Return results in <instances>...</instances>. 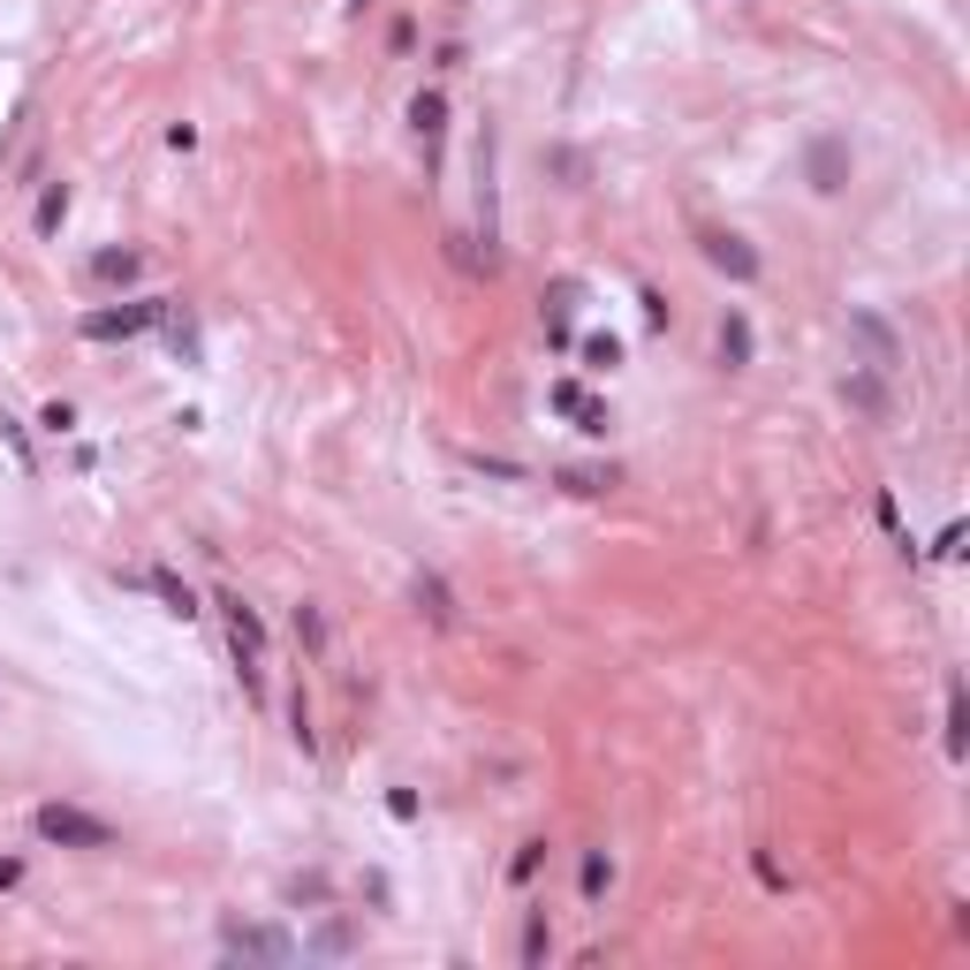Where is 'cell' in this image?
I'll list each match as a JSON object with an SVG mask.
<instances>
[{
	"instance_id": "1",
	"label": "cell",
	"mask_w": 970,
	"mask_h": 970,
	"mask_svg": "<svg viewBox=\"0 0 970 970\" xmlns=\"http://www.w3.org/2000/svg\"><path fill=\"white\" fill-rule=\"evenodd\" d=\"M31 827H39V842H53V849H114V827L91 819L84 803H39Z\"/></svg>"
},
{
	"instance_id": "2",
	"label": "cell",
	"mask_w": 970,
	"mask_h": 970,
	"mask_svg": "<svg viewBox=\"0 0 970 970\" xmlns=\"http://www.w3.org/2000/svg\"><path fill=\"white\" fill-rule=\"evenodd\" d=\"M168 319V296H137V303H99L84 311V341H137L144 327Z\"/></svg>"
},
{
	"instance_id": "3",
	"label": "cell",
	"mask_w": 970,
	"mask_h": 970,
	"mask_svg": "<svg viewBox=\"0 0 970 970\" xmlns=\"http://www.w3.org/2000/svg\"><path fill=\"white\" fill-rule=\"evenodd\" d=\"M212 607L228 614V644H236V660H258V652H266V622H258V607L243 599V591H220Z\"/></svg>"
},
{
	"instance_id": "4",
	"label": "cell",
	"mask_w": 970,
	"mask_h": 970,
	"mask_svg": "<svg viewBox=\"0 0 970 970\" xmlns=\"http://www.w3.org/2000/svg\"><path fill=\"white\" fill-rule=\"evenodd\" d=\"M220 948H228V956H251V963H289V956H296V940H289V932H273V926H228V932H220Z\"/></svg>"
},
{
	"instance_id": "5",
	"label": "cell",
	"mask_w": 970,
	"mask_h": 970,
	"mask_svg": "<svg viewBox=\"0 0 970 970\" xmlns=\"http://www.w3.org/2000/svg\"><path fill=\"white\" fill-rule=\"evenodd\" d=\"M803 168H811V190H819V198H834V190L849 182V144H842V137H811Z\"/></svg>"
},
{
	"instance_id": "6",
	"label": "cell",
	"mask_w": 970,
	"mask_h": 970,
	"mask_svg": "<svg viewBox=\"0 0 970 970\" xmlns=\"http://www.w3.org/2000/svg\"><path fill=\"white\" fill-rule=\"evenodd\" d=\"M706 266H720L728 281H759V251L743 236H728V228H706Z\"/></svg>"
},
{
	"instance_id": "7",
	"label": "cell",
	"mask_w": 970,
	"mask_h": 970,
	"mask_svg": "<svg viewBox=\"0 0 970 970\" xmlns=\"http://www.w3.org/2000/svg\"><path fill=\"white\" fill-rule=\"evenodd\" d=\"M842 402L857 410V418H872V424H887V418H894V402H887V380H880V364L849 372V380H842Z\"/></svg>"
},
{
	"instance_id": "8",
	"label": "cell",
	"mask_w": 970,
	"mask_h": 970,
	"mask_svg": "<svg viewBox=\"0 0 970 970\" xmlns=\"http://www.w3.org/2000/svg\"><path fill=\"white\" fill-rule=\"evenodd\" d=\"M547 402H553V410H569V418H577V432H607V424H614V418H607V402H591L577 380H553Z\"/></svg>"
},
{
	"instance_id": "9",
	"label": "cell",
	"mask_w": 970,
	"mask_h": 970,
	"mask_svg": "<svg viewBox=\"0 0 970 970\" xmlns=\"http://www.w3.org/2000/svg\"><path fill=\"white\" fill-rule=\"evenodd\" d=\"M410 129H418L424 144L440 152V129H448V91H418V99H410Z\"/></svg>"
},
{
	"instance_id": "10",
	"label": "cell",
	"mask_w": 970,
	"mask_h": 970,
	"mask_svg": "<svg viewBox=\"0 0 970 970\" xmlns=\"http://www.w3.org/2000/svg\"><path fill=\"white\" fill-rule=\"evenodd\" d=\"M849 334H857L864 349H872V364H880V372H894V357H902V349H894V334H887V327L872 319V311H857V319H849Z\"/></svg>"
},
{
	"instance_id": "11",
	"label": "cell",
	"mask_w": 970,
	"mask_h": 970,
	"mask_svg": "<svg viewBox=\"0 0 970 970\" xmlns=\"http://www.w3.org/2000/svg\"><path fill=\"white\" fill-rule=\"evenodd\" d=\"M720 364H728V372H743V364H751V319H743V311H728V319H720Z\"/></svg>"
},
{
	"instance_id": "12",
	"label": "cell",
	"mask_w": 970,
	"mask_h": 970,
	"mask_svg": "<svg viewBox=\"0 0 970 970\" xmlns=\"http://www.w3.org/2000/svg\"><path fill=\"white\" fill-rule=\"evenodd\" d=\"M516 956H523L531 970L553 956V926H547V910H523V940H516Z\"/></svg>"
},
{
	"instance_id": "13",
	"label": "cell",
	"mask_w": 970,
	"mask_h": 970,
	"mask_svg": "<svg viewBox=\"0 0 970 970\" xmlns=\"http://www.w3.org/2000/svg\"><path fill=\"white\" fill-rule=\"evenodd\" d=\"M137 273H144L137 251H99V258H91V281H99V289H129Z\"/></svg>"
},
{
	"instance_id": "14",
	"label": "cell",
	"mask_w": 970,
	"mask_h": 970,
	"mask_svg": "<svg viewBox=\"0 0 970 970\" xmlns=\"http://www.w3.org/2000/svg\"><path fill=\"white\" fill-rule=\"evenodd\" d=\"M569 303H577V281L547 289V311H539V319H547V341H553V349H569Z\"/></svg>"
},
{
	"instance_id": "15",
	"label": "cell",
	"mask_w": 970,
	"mask_h": 970,
	"mask_svg": "<svg viewBox=\"0 0 970 970\" xmlns=\"http://www.w3.org/2000/svg\"><path fill=\"white\" fill-rule=\"evenodd\" d=\"M61 220H69V182H46V190H39V212H31V228H39V236H61Z\"/></svg>"
},
{
	"instance_id": "16",
	"label": "cell",
	"mask_w": 970,
	"mask_h": 970,
	"mask_svg": "<svg viewBox=\"0 0 970 970\" xmlns=\"http://www.w3.org/2000/svg\"><path fill=\"white\" fill-rule=\"evenodd\" d=\"M144 584L160 591V599H168V614H182V622H190V614H198V591L182 584V577H174V569H152V577H144Z\"/></svg>"
},
{
	"instance_id": "17",
	"label": "cell",
	"mask_w": 970,
	"mask_h": 970,
	"mask_svg": "<svg viewBox=\"0 0 970 970\" xmlns=\"http://www.w3.org/2000/svg\"><path fill=\"white\" fill-rule=\"evenodd\" d=\"M577 887H584V902H599V894L614 887V857H607V849H584V864H577Z\"/></svg>"
},
{
	"instance_id": "18",
	"label": "cell",
	"mask_w": 970,
	"mask_h": 970,
	"mask_svg": "<svg viewBox=\"0 0 970 970\" xmlns=\"http://www.w3.org/2000/svg\"><path fill=\"white\" fill-rule=\"evenodd\" d=\"M418 607H424V614H432V622H440V630H456V599H448V584H440L432 569H424V577H418Z\"/></svg>"
},
{
	"instance_id": "19",
	"label": "cell",
	"mask_w": 970,
	"mask_h": 970,
	"mask_svg": "<svg viewBox=\"0 0 970 970\" xmlns=\"http://www.w3.org/2000/svg\"><path fill=\"white\" fill-rule=\"evenodd\" d=\"M349 948H357V926H341V918H334V926H319L311 940H303V956H349Z\"/></svg>"
},
{
	"instance_id": "20",
	"label": "cell",
	"mask_w": 970,
	"mask_h": 970,
	"mask_svg": "<svg viewBox=\"0 0 970 970\" xmlns=\"http://www.w3.org/2000/svg\"><path fill=\"white\" fill-rule=\"evenodd\" d=\"M577 357H584V372H614V364H622V341L591 334V341H577Z\"/></svg>"
},
{
	"instance_id": "21",
	"label": "cell",
	"mask_w": 970,
	"mask_h": 970,
	"mask_svg": "<svg viewBox=\"0 0 970 970\" xmlns=\"http://www.w3.org/2000/svg\"><path fill=\"white\" fill-rule=\"evenodd\" d=\"M296 644H303V652H327V614H319V607H296Z\"/></svg>"
},
{
	"instance_id": "22",
	"label": "cell",
	"mask_w": 970,
	"mask_h": 970,
	"mask_svg": "<svg viewBox=\"0 0 970 970\" xmlns=\"http://www.w3.org/2000/svg\"><path fill=\"white\" fill-rule=\"evenodd\" d=\"M539 864H547V842H523L516 857H508V880L523 887V880H539Z\"/></svg>"
},
{
	"instance_id": "23",
	"label": "cell",
	"mask_w": 970,
	"mask_h": 970,
	"mask_svg": "<svg viewBox=\"0 0 970 970\" xmlns=\"http://www.w3.org/2000/svg\"><path fill=\"white\" fill-rule=\"evenodd\" d=\"M289 736H296V751L311 759V743H319V736H311V706H303V690L289 698Z\"/></svg>"
},
{
	"instance_id": "24",
	"label": "cell",
	"mask_w": 970,
	"mask_h": 970,
	"mask_svg": "<svg viewBox=\"0 0 970 970\" xmlns=\"http://www.w3.org/2000/svg\"><path fill=\"white\" fill-rule=\"evenodd\" d=\"M872 516H880V531H887V539L910 553V531H902V508H894V493H880V501H872Z\"/></svg>"
},
{
	"instance_id": "25",
	"label": "cell",
	"mask_w": 970,
	"mask_h": 970,
	"mask_svg": "<svg viewBox=\"0 0 970 970\" xmlns=\"http://www.w3.org/2000/svg\"><path fill=\"white\" fill-rule=\"evenodd\" d=\"M0 440L16 448V463H23V478L39 470V456H31V432H23V424H16V418H0Z\"/></svg>"
},
{
	"instance_id": "26",
	"label": "cell",
	"mask_w": 970,
	"mask_h": 970,
	"mask_svg": "<svg viewBox=\"0 0 970 970\" xmlns=\"http://www.w3.org/2000/svg\"><path fill=\"white\" fill-rule=\"evenodd\" d=\"M963 690H948V759H963Z\"/></svg>"
},
{
	"instance_id": "27",
	"label": "cell",
	"mask_w": 970,
	"mask_h": 970,
	"mask_svg": "<svg viewBox=\"0 0 970 970\" xmlns=\"http://www.w3.org/2000/svg\"><path fill=\"white\" fill-rule=\"evenodd\" d=\"M39 424H46V432H77V410H69V402H46Z\"/></svg>"
},
{
	"instance_id": "28",
	"label": "cell",
	"mask_w": 970,
	"mask_h": 970,
	"mask_svg": "<svg viewBox=\"0 0 970 970\" xmlns=\"http://www.w3.org/2000/svg\"><path fill=\"white\" fill-rule=\"evenodd\" d=\"M349 8H372V0H349Z\"/></svg>"
}]
</instances>
